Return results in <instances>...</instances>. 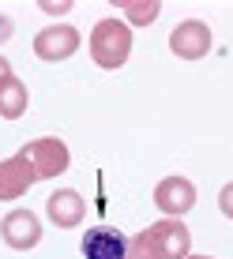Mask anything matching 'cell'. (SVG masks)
Segmentation results:
<instances>
[{
  "label": "cell",
  "mask_w": 233,
  "mask_h": 259,
  "mask_svg": "<svg viewBox=\"0 0 233 259\" xmlns=\"http://www.w3.org/2000/svg\"><path fill=\"white\" fill-rule=\"evenodd\" d=\"M116 8L124 12V19H132L136 26H150L158 19V12H162L158 0H116Z\"/></svg>",
  "instance_id": "obj_12"
},
{
  "label": "cell",
  "mask_w": 233,
  "mask_h": 259,
  "mask_svg": "<svg viewBox=\"0 0 233 259\" xmlns=\"http://www.w3.org/2000/svg\"><path fill=\"white\" fill-rule=\"evenodd\" d=\"M42 12H49V15H57V12H60V15H64V12H68V4H42Z\"/></svg>",
  "instance_id": "obj_16"
},
{
  "label": "cell",
  "mask_w": 233,
  "mask_h": 259,
  "mask_svg": "<svg viewBox=\"0 0 233 259\" xmlns=\"http://www.w3.org/2000/svg\"><path fill=\"white\" fill-rule=\"evenodd\" d=\"M188 259H214V255H188Z\"/></svg>",
  "instance_id": "obj_18"
},
{
  "label": "cell",
  "mask_w": 233,
  "mask_h": 259,
  "mask_svg": "<svg viewBox=\"0 0 233 259\" xmlns=\"http://www.w3.org/2000/svg\"><path fill=\"white\" fill-rule=\"evenodd\" d=\"M0 237H4V244L15 248V252H30V248L42 240L38 214H34V210H12V214H4V222H0Z\"/></svg>",
  "instance_id": "obj_5"
},
{
  "label": "cell",
  "mask_w": 233,
  "mask_h": 259,
  "mask_svg": "<svg viewBox=\"0 0 233 259\" xmlns=\"http://www.w3.org/2000/svg\"><path fill=\"white\" fill-rule=\"evenodd\" d=\"M26 105H30L26 83L15 79V75H8L4 83H0V117H4V120H19L26 113Z\"/></svg>",
  "instance_id": "obj_11"
},
{
  "label": "cell",
  "mask_w": 233,
  "mask_h": 259,
  "mask_svg": "<svg viewBox=\"0 0 233 259\" xmlns=\"http://www.w3.org/2000/svg\"><path fill=\"white\" fill-rule=\"evenodd\" d=\"M169 49L177 53L181 60H200L211 53V30L203 19H184L177 23V30L169 34Z\"/></svg>",
  "instance_id": "obj_7"
},
{
  "label": "cell",
  "mask_w": 233,
  "mask_h": 259,
  "mask_svg": "<svg viewBox=\"0 0 233 259\" xmlns=\"http://www.w3.org/2000/svg\"><path fill=\"white\" fill-rule=\"evenodd\" d=\"M19 154H23L26 162L34 165L38 181H42V177H60V173L68 169V162H71V154H68L64 139H57V136H42V139L26 143V147L19 150Z\"/></svg>",
  "instance_id": "obj_3"
},
{
  "label": "cell",
  "mask_w": 233,
  "mask_h": 259,
  "mask_svg": "<svg viewBox=\"0 0 233 259\" xmlns=\"http://www.w3.org/2000/svg\"><path fill=\"white\" fill-rule=\"evenodd\" d=\"M124 259H154V252L147 248V240H143V233L128 237V255H124Z\"/></svg>",
  "instance_id": "obj_13"
},
{
  "label": "cell",
  "mask_w": 233,
  "mask_h": 259,
  "mask_svg": "<svg viewBox=\"0 0 233 259\" xmlns=\"http://www.w3.org/2000/svg\"><path fill=\"white\" fill-rule=\"evenodd\" d=\"M143 240L147 248L154 252V259H188L192 255V233L181 218H162V222H150L143 229Z\"/></svg>",
  "instance_id": "obj_2"
},
{
  "label": "cell",
  "mask_w": 233,
  "mask_h": 259,
  "mask_svg": "<svg viewBox=\"0 0 233 259\" xmlns=\"http://www.w3.org/2000/svg\"><path fill=\"white\" fill-rule=\"evenodd\" d=\"M12 34H15V23L8 19V15H0V46H4V41L12 38Z\"/></svg>",
  "instance_id": "obj_15"
},
{
  "label": "cell",
  "mask_w": 233,
  "mask_h": 259,
  "mask_svg": "<svg viewBox=\"0 0 233 259\" xmlns=\"http://www.w3.org/2000/svg\"><path fill=\"white\" fill-rule=\"evenodd\" d=\"M34 181H38V173L23 154H12L0 162V199H19L34 188Z\"/></svg>",
  "instance_id": "obj_9"
},
{
  "label": "cell",
  "mask_w": 233,
  "mask_h": 259,
  "mask_svg": "<svg viewBox=\"0 0 233 259\" xmlns=\"http://www.w3.org/2000/svg\"><path fill=\"white\" fill-rule=\"evenodd\" d=\"M128 255V237L121 229L94 226L83 233V259H124Z\"/></svg>",
  "instance_id": "obj_8"
},
{
  "label": "cell",
  "mask_w": 233,
  "mask_h": 259,
  "mask_svg": "<svg viewBox=\"0 0 233 259\" xmlns=\"http://www.w3.org/2000/svg\"><path fill=\"white\" fill-rule=\"evenodd\" d=\"M75 49H79V30H75L71 23L46 26V30H38V38H34V53H38L42 60H49V64L68 60Z\"/></svg>",
  "instance_id": "obj_4"
},
{
  "label": "cell",
  "mask_w": 233,
  "mask_h": 259,
  "mask_svg": "<svg viewBox=\"0 0 233 259\" xmlns=\"http://www.w3.org/2000/svg\"><path fill=\"white\" fill-rule=\"evenodd\" d=\"M132 53V30L121 19H98L91 30V60L105 71H116Z\"/></svg>",
  "instance_id": "obj_1"
},
{
  "label": "cell",
  "mask_w": 233,
  "mask_h": 259,
  "mask_svg": "<svg viewBox=\"0 0 233 259\" xmlns=\"http://www.w3.org/2000/svg\"><path fill=\"white\" fill-rule=\"evenodd\" d=\"M154 203L166 218H181V214H188L196 207V184L188 177H166L154 188Z\"/></svg>",
  "instance_id": "obj_6"
},
{
  "label": "cell",
  "mask_w": 233,
  "mask_h": 259,
  "mask_svg": "<svg viewBox=\"0 0 233 259\" xmlns=\"http://www.w3.org/2000/svg\"><path fill=\"white\" fill-rule=\"evenodd\" d=\"M46 214H49V222L57 229H75L79 222H83V195H79L75 188H60V192H53L49 199H46Z\"/></svg>",
  "instance_id": "obj_10"
},
{
  "label": "cell",
  "mask_w": 233,
  "mask_h": 259,
  "mask_svg": "<svg viewBox=\"0 0 233 259\" xmlns=\"http://www.w3.org/2000/svg\"><path fill=\"white\" fill-rule=\"evenodd\" d=\"M8 75H12V68H8V60H4V57H0V83H4V79H8Z\"/></svg>",
  "instance_id": "obj_17"
},
{
  "label": "cell",
  "mask_w": 233,
  "mask_h": 259,
  "mask_svg": "<svg viewBox=\"0 0 233 259\" xmlns=\"http://www.w3.org/2000/svg\"><path fill=\"white\" fill-rule=\"evenodd\" d=\"M218 210L226 214V218H233V181H229L226 188L218 192Z\"/></svg>",
  "instance_id": "obj_14"
}]
</instances>
